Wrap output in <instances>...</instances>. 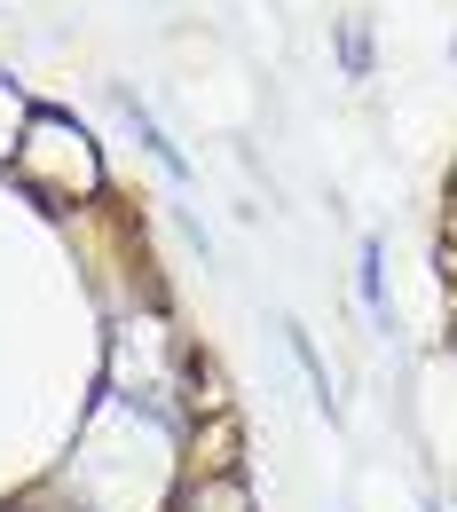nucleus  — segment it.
I'll return each mask as SVG.
<instances>
[{
    "label": "nucleus",
    "instance_id": "1",
    "mask_svg": "<svg viewBox=\"0 0 457 512\" xmlns=\"http://www.w3.org/2000/svg\"><path fill=\"white\" fill-rule=\"evenodd\" d=\"M363 300L379 308V245H363Z\"/></svg>",
    "mask_w": 457,
    "mask_h": 512
}]
</instances>
